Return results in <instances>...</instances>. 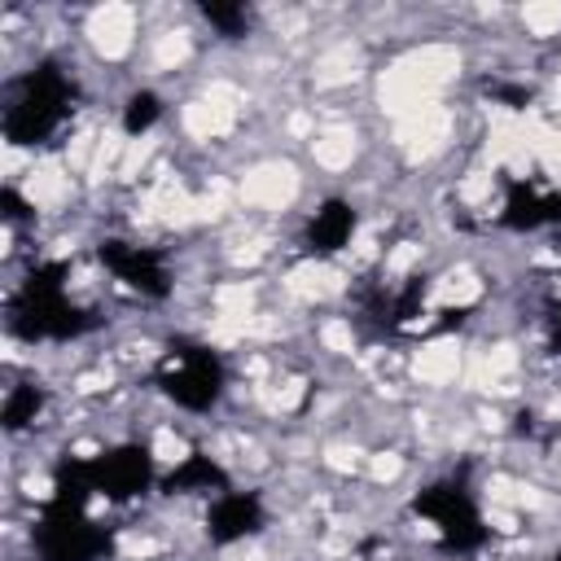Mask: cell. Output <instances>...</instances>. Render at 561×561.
Wrapping results in <instances>:
<instances>
[{
	"label": "cell",
	"instance_id": "1",
	"mask_svg": "<svg viewBox=\"0 0 561 561\" xmlns=\"http://www.w3.org/2000/svg\"><path fill=\"white\" fill-rule=\"evenodd\" d=\"M92 478L83 456H61L53 465V486L31 526V561H105L114 552V526L92 517Z\"/></svg>",
	"mask_w": 561,
	"mask_h": 561
},
{
	"label": "cell",
	"instance_id": "2",
	"mask_svg": "<svg viewBox=\"0 0 561 561\" xmlns=\"http://www.w3.org/2000/svg\"><path fill=\"white\" fill-rule=\"evenodd\" d=\"M70 267L66 259H44L26 267L18 289L4 302V329L18 342H75L101 329V316L70 298Z\"/></svg>",
	"mask_w": 561,
	"mask_h": 561
},
{
	"label": "cell",
	"instance_id": "3",
	"mask_svg": "<svg viewBox=\"0 0 561 561\" xmlns=\"http://www.w3.org/2000/svg\"><path fill=\"white\" fill-rule=\"evenodd\" d=\"M75 110H79V79L57 57H39L31 70H22L9 83L0 110V136L13 149H39L75 118Z\"/></svg>",
	"mask_w": 561,
	"mask_h": 561
},
{
	"label": "cell",
	"instance_id": "4",
	"mask_svg": "<svg viewBox=\"0 0 561 561\" xmlns=\"http://www.w3.org/2000/svg\"><path fill=\"white\" fill-rule=\"evenodd\" d=\"M149 381L171 408L188 416H210L228 394V364L210 342L193 333H175L162 342Z\"/></svg>",
	"mask_w": 561,
	"mask_h": 561
},
{
	"label": "cell",
	"instance_id": "5",
	"mask_svg": "<svg viewBox=\"0 0 561 561\" xmlns=\"http://www.w3.org/2000/svg\"><path fill=\"white\" fill-rule=\"evenodd\" d=\"M412 517H421L434 530V543L447 557H469V552L486 548V539H491L478 491L465 473H443V478L425 482L412 495Z\"/></svg>",
	"mask_w": 561,
	"mask_h": 561
},
{
	"label": "cell",
	"instance_id": "6",
	"mask_svg": "<svg viewBox=\"0 0 561 561\" xmlns=\"http://www.w3.org/2000/svg\"><path fill=\"white\" fill-rule=\"evenodd\" d=\"M83 465H88V478H92L96 500H105V504H131V500L149 495V491L162 482L158 456H153V447L140 443V438L110 443V447L83 456Z\"/></svg>",
	"mask_w": 561,
	"mask_h": 561
},
{
	"label": "cell",
	"instance_id": "7",
	"mask_svg": "<svg viewBox=\"0 0 561 561\" xmlns=\"http://www.w3.org/2000/svg\"><path fill=\"white\" fill-rule=\"evenodd\" d=\"M96 263L136 298L162 302L175 289L171 263L158 245H140V241H127V237H101L96 241Z\"/></svg>",
	"mask_w": 561,
	"mask_h": 561
},
{
	"label": "cell",
	"instance_id": "8",
	"mask_svg": "<svg viewBox=\"0 0 561 561\" xmlns=\"http://www.w3.org/2000/svg\"><path fill=\"white\" fill-rule=\"evenodd\" d=\"M202 530L215 548H237L245 539H259L267 530V504L250 486H228L215 500H206Z\"/></svg>",
	"mask_w": 561,
	"mask_h": 561
},
{
	"label": "cell",
	"instance_id": "9",
	"mask_svg": "<svg viewBox=\"0 0 561 561\" xmlns=\"http://www.w3.org/2000/svg\"><path fill=\"white\" fill-rule=\"evenodd\" d=\"M495 224L504 232H543L561 228V188L535 180V175H508Z\"/></svg>",
	"mask_w": 561,
	"mask_h": 561
},
{
	"label": "cell",
	"instance_id": "10",
	"mask_svg": "<svg viewBox=\"0 0 561 561\" xmlns=\"http://www.w3.org/2000/svg\"><path fill=\"white\" fill-rule=\"evenodd\" d=\"M355 232H359V210H355V202H351V197H324V202L307 215L298 245H302V254H311V259H337V254L355 241Z\"/></svg>",
	"mask_w": 561,
	"mask_h": 561
},
{
	"label": "cell",
	"instance_id": "11",
	"mask_svg": "<svg viewBox=\"0 0 561 561\" xmlns=\"http://www.w3.org/2000/svg\"><path fill=\"white\" fill-rule=\"evenodd\" d=\"M228 486H232V473L202 447L184 451L171 469H162V482H158L162 495H206V500H215Z\"/></svg>",
	"mask_w": 561,
	"mask_h": 561
},
{
	"label": "cell",
	"instance_id": "12",
	"mask_svg": "<svg viewBox=\"0 0 561 561\" xmlns=\"http://www.w3.org/2000/svg\"><path fill=\"white\" fill-rule=\"evenodd\" d=\"M44 412H48V386L35 381V377L13 381V386L4 390V399H0V430H4V434H22V430H31Z\"/></svg>",
	"mask_w": 561,
	"mask_h": 561
},
{
	"label": "cell",
	"instance_id": "13",
	"mask_svg": "<svg viewBox=\"0 0 561 561\" xmlns=\"http://www.w3.org/2000/svg\"><path fill=\"white\" fill-rule=\"evenodd\" d=\"M197 13L219 39H245L254 31V9L241 0H202Z\"/></svg>",
	"mask_w": 561,
	"mask_h": 561
},
{
	"label": "cell",
	"instance_id": "14",
	"mask_svg": "<svg viewBox=\"0 0 561 561\" xmlns=\"http://www.w3.org/2000/svg\"><path fill=\"white\" fill-rule=\"evenodd\" d=\"M162 114H167V101L153 88H131L123 96V105H118V127L127 136H145V131H153L162 123Z\"/></svg>",
	"mask_w": 561,
	"mask_h": 561
},
{
	"label": "cell",
	"instance_id": "15",
	"mask_svg": "<svg viewBox=\"0 0 561 561\" xmlns=\"http://www.w3.org/2000/svg\"><path fill=\"white\" fill-rule=\"evenodd\" d=\"M0 219H4V224H13V228L35 219V206L22 197V188H13V184H4V188H0Z\"/></svg>",
	"mask_w": 561,
	"mask_h": 561
},
{
	"label": "cell",
	"instance_id": "16",
	"mask_svg": "<svg viewBox=\"0 0 561 561\" xmlns=\"http://www.w3.org/2000/svg\"><path fill=\"white\" fill-rule=\"evenodd\" d=\"M491 96H495L500 105H508V110H526L535 92H530L526 83H495V88H491Z\"/></svg>",
	"mask_w": 561,
	"mask_h": 561
},
{
	"label": "cell",
	"instance_id": "17",
	"mask_svg": "<svg viewBox=\"0 0 561 561\" xmlns=\"http://www.w3.org/2000/svg\"><path fill=\"white\" fill-rule=\"evenodd\" d=\"M543 337H548V351L561 355V289H557V302L548 307V320H543Z\"/></svg>",
	"mask_w": 561,
	"mask_h": 561
},
{
	"label": "cell",
	"instance_id": "18",
	"mask_svg": "<svg viewBox=\"0 0 561 561\" xmlns=\"http://www.w3.org/2000/svg\"><path fill=\"white\" fill-rule=\"evenodd\" d=\"M548 561H561V543H557V548H552V557H548Z\"/></svg>",
	"mask_w": 561,
	"mask_h": 561
}]
</instances>
